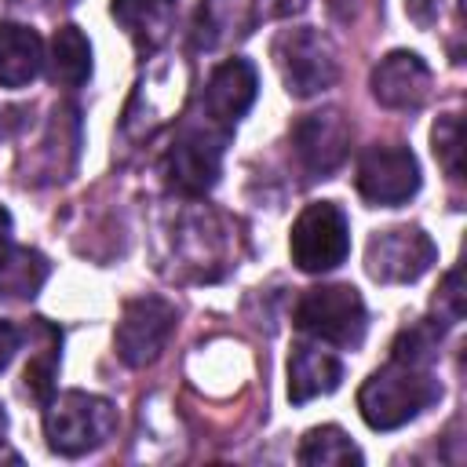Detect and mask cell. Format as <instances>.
<instances>
[{"label":"cell","instance_id":"obj_21","mask_svg":"<svg viewBox=\"0 0 467 467\" xmlns=\"http://www.w3.org/2000/svg\"><path fill=\"white\" fill-rule=\"evenodd\" d=\"M33 328H36V336H40V347L33 350V358H29V365H26V390H29L36 401H47V398H51V387H55V368H58V343H62V336H58V328L47 325L44 317H36Z\"/></svg>","mask_w":467,"mask_h":467},{"label":"cell","instance_id":"obj_2","mask_svg":"<svg viewBox=\"0 0 467 467\" xmlns=\"http://www.w3.org/2000/svg\"><path fill=\"white\" fill-rule=\"evenodd\" d=\"M113 431H117V409L99 394L66 390L47 401L44 434L58 456H84L99 449L106 438H113Z\"/></svg>","mask_w":467,"mask_h":467},{"label":"cell","instance_id":"obj_25","mask_svg":"<svg viewBox=\"0 0 467 467\" xmlns=\"http://www.w3.org/2000/svg\"><path fill=\"white\" fill-rule=\"evenodd\" d=\"M310 0H252V18L255 22H274V18H292L306 7Z\"/></svg>","mask_w":467,"mask_h":467},{"label":"cell","instance_id":"obj_28","mask_svg":"<svg viewBox=\"0 0 467 467\" xmlns=\"http://www.w3.org/2000/svg\"><path fill=\"white\" fill-rule=\"evenodd\" d=\"M328 11H332V18H339V22H350V18H358V11H361V0H328Z\"/></svg>","mask_w":467,"mask_h":467},{"label":"cell","instance_id":"obj_8","mask_svg":"<svg viewBox=\"0 0 467 467\" xmlns=\"http://www.w3.org/2000/svg\"><path fill=\"white\" fill-rule=\"evenodd\" d=\"M288 248H292V263L306 274L336 270L350 252V223L343 208L332 201L306 204L292 223Z\"/></svg>","mask_w":467,"mask_h":467},{"label":"cell","instance_id":"obj_30","mask_svg":"<svg viewBox=\"0 0 467 467\" xmlns=\"http://www.w3.org/2000/svg\"><path fill=\"white\" fill-rule=\"evenodd\" d=\"M4 434H7V412H4V405H0V449H4Z\"/></svg>","mask_w":467,"mask_h":467},{"label":"cell","instance_id":"obj_3","mask_svg":"<svg viewBox=\"0 0 467 467\" xmlns=\"http://www.w3.org/2000/svg\"><path fill=\"white\" fill-rule=\"evenodd\" d=\"M175 270H186L197 281H215L230 266V226L212 208H182L168 234Z\"/></svg>","mask_w":467,"mask_h":467},{"label":"cell","instance_id":"obj_14","mask_svg":"<svg viewBox=\"0 0 467 467\" xmlns=\"http://www.w3.org/2000/svg\"><path fill=\"white\" fill-rule=\"evenodd\" d=\"M259 91V77L255 66L244 58H226L223 66L212 69L208 84H204V117L219 128H234L255 102Z\"/></svg>","mask_w":467,"mask_h":467},{"label":"cell","instance_id":"obj_17","mask_svg":"<svg viewBox=\"0 0 467 467\" xmlns=\"http://www.w3.org/2000/svg\"><path fill=\"white\" fill-rule=\"evenodd\" d=\"M44 69V44L29 26L4 22L0 26V84L26 88Z\"/></svg>","mask_w":467,"mask_h":467},{"label":"cell","instance_id":"obj_27","mask_svg":"<svg viewBox=\"0 0 467 467\" xmlns=\"http://www.w3.org/2000/svg\"><path fill=\"white\" fill-rule=\"evenodd\" d=\"M15 350H18V328L11 321H0V372L11 365Z\"/></svg>","mask_w":467,"mask_h":467},{"label":"cell","instance_id":"obj_12","mask_svg":"<svg viewBox=\"0 0 467 467\" xmlns=\"http://www.w3.org/2000/svg\"><path fill=\"white\" fill-rule=\"evenodd\" d=\"M292 153L306 179H328L350 153V120L336 106L303 113L292 124Z\"/></svg>","mask_w":467,"mask_h":467},{"label":"cell","instance_id":"obj_26","mask_svg":"<svg viewBox=\"0 0 467 467\" xmlns=\"http://www.w3.org/2000/svg\"><path fill=\"white\" fill-rule=\"evenodd\" d=\"M405 11H409V18L416 22V26H434L438 22V15H441V0H405Z\"/></svg>","mask_w":467,"mask_h":467},{"label":"cell","instance_id":"obj_20","mask_svg":"<svg viewBox=\"0 0 467 467\" xmlns=\"http://www.w3.org/2000/svg\"><path fill=\"white\" fill-rule=\"evenodd\" d=\"M299 463L306 467H336V463H361V449L339 431V427H314L303 434L299 441V452H296Z\"/></svg>","mask_w":467,"mask_h":467},{"label":"cell","instance_id":"obj_19","mask_svg":"<svg viewBox=\"0 0 467 467\" xmlns=\"http://www.w3.org/2000/svg\"><path fill=\"white\" fill-rule=\"evenodd\" d=\"M91 77V44L77 26H58L51 36V80L80 88Z\"/></svg>","mask_w":467,"mask_h":467},{"label":"cell","instance_id":"obj_13","mask_svg":"<svg viewBox=\"0 0 467 467\" xmlns=\"http://www.w3.org/2000/svg\"><path fill=\"white\" fill-rule=\"evenodd\" d=\"M372 95L387 109H420L431 99V69L416 51H390L372 66Z\"/></svg>","mask_w":467,"mask_h":467},{"label":"cell","instance_id":"obj_18","mask_svg":"<svg viewBox=\"0 0 467 467\" xmlns=\"http://www.w3.org/2000/svg\"><path fill=\"white\" fill-rule=\"evenodd\" d=\"M51 266L36 248H7L0 255V299H29L47 281Z\"/></svg>","mask_w":467,"mask_h":467},{"label":"cell","instance_id":"obj_16","mask_svg":"<svg viewBox=\"0 0 467 467\" xmlns=\"http://www.w3.org/2000/svg\"><path fill=\"white\" fill-rule=\"evenodd\" d=\"M343 379V365L336 354L321 350L317 343H296L288 358V398L296 405L332 394Z\"/></svg>","mask_w":467,"mask_h":467},{"label":"cell","instance_id":"obj_22","mask_svg":"<svg viewBox=\"0 0 467 467\" xmlns=\"http://www.w3.org/2000/svg\"><path fill=\"white\" fill-rule=\"evenodd\" d=\"M438 343H441V325L438 321H416V325L398 332L390 358L409 361V365H431L438 358Z\"/></svg>","mask_w":467,"mask_h":467},{"label":"cell","instance_id":"obj_5","mask_svg":"<svg viewBox=\"0 0 467 467\" xmlns=\"http://www.w3.org/2000/svg\"><path fill=\"white\" fill-rule=\"evenodd\" d=\"M274 66L285 80V91L296 99H310L325 88L336 84L339 77V58L332 40L314 29V26H299V29H285L274 40Z\"/></svg>","mask_w":467,"mask_h":467},{"label":"cell","instance_id":"obj_10","mask_svg":"<svg viewBox=\"0 0 467 467\" xmlns=\"http://www.w3.org/2000/svg\"><path fill=\"white\" fill-rule=\"evenodd\" d=\"M434 255V241L420 226H390L368 237L365 270L379 285H409L431 270Z\"/></svg>","mask_w":467,"mask_h":467},{"label":"cell","instance_id":"obj_1","mask_svg":"<svg viewBox=\"0 0 467 467\" xmlns=\"http://www.w3.org/2000/svg\"><path fill=\"white\" fill-rule=\"evenodd\" d=\"M438 398H441V383L434 379L431 365H409V361L390 358L383 368H376L361 383L358 409L372 431H394L416 420Z\"/></svg>","mask_w":467,"mask_h":467},{"label":"cell","instance_id":"obj_9","mask_svg":"<svg viewBox=\"0 0 467 467\" xmlns=\"http://www.w3.org/2000/svg\"><path fill=\"white\" fill-rule=\"evenodd\" d=\"M358 193L376 208L405 204L420 190V164L401 142H376L358 161Z\"/></svg>","mask_w":467,"mask_h":467},{"label":"cell","instance_id":"obj_29","mask_svg":"<svg viewBox=\"0 0 467 467\" xmlns=\"http://www.w3.org/2000/svg\"><path fill=\"white\" fill-rule=\"evenodd\" d=\"M11 248V215H7V208L0 204V255Z\"/></svg>","mask_w":467,"mask_h":467},{"label":"cell","instance_id":"obj_23","mask_svg":"<svg viewBox=\"0 0 467 467\" xmlns=\"http://www.w3.org/2000/svg\"><path fill=\"white\" fill-rule=\"evenodd\" d=\"M431 142H434V157L445 168V175L452 182H460L463 179V131H460V113L438 117V124L431 131Z\"/></svg>","mask_w":467,"mask_h":467},{"label":"cell","instance_id":"obj_11","mask_svg":"<svg viewBox=\"0 0 467 467\" xmlns=\"http://www.w3.org/2000/svg\"><path fill=\"white\" fill-rule=\"evenodd\" d=\"M171 328H175V306L168 299H161V296L128 299L124 310H120L117 332H113L120 361L131 365V368H142V365L157 361Z\"/></svg>","mask_w":467,"mask_h":467},{"label":"cell","instance_id":"obj_6","mask_svg":"<svg viewBox=\"0 0 467 467\" xmlns=\"http://www.w3.org/2000/svg\"><path fill=\"white\" fill-rule=\"evenodd\" d=\"M186 80H190V69L186 62H157L131 91L128 106H124V120H120V142L124 146H135L142 139H150L161 124H168L182 99H186Z\"/></svg>","mask_w":467,"mask_h":467},{"label":"cell","instance_id":"obj_4","mask_svg":"<svg viewBox=\"0 0 467 467\" xmlns=\"http://www.w3.org/2000/svg\"><path fill=\"white\" fill-rule=\"evenodd\" d=\"M226 139H230V128H219L208 117L201 124H186L171 139V146L161 161L164 182L186 197H201L204 190H212L219 179V168H223Z\"/></svg>","mask_w":467,"mask_h":467},{"label":"cell","instance_id":"obj_7","mask_svg":"<svg viewBox=\"0 0 467 467\" xmlns=\"http://www.w3.org/2000/svg\"><path fill=\"white\" fill-rule=\"evenodd\" d=\"M296 325L332 347H358L365 339L368 328V314L365 303L358 296V288L350 285H321V288H306L296 303Z\"/></svg>","mask_w":467,"mask_h":467},{"label":"cell","instance_id":"obj_15","mask_svg":"<svg viewBox=\"0 0 467 467\" xmlns=\"http://www.w3.org/2000/svg\"><path fill=\"white\" fill-rule=\"evenodd\" d=\"M109 15L120 22V29L131 36L135 51L142 58L157 55L164 40L171 36L175 22V0H109Z\"/></svg>","mask_w":467,"mask_h":467},{"label":"cell","instance_id":"obj_24","mask_svg":"<svg viewBox=\"0 0 467 467\" xmlns=\"http://www.w3.org/2000/svg\"><path fill=\"white\" fill-rule=\"evenodd\" d=\"M434 310L441 325H456L463 317V292H460V270H449L438 296H434Z\"/></svg>","mask_w":467,"mask_h":467}]
</instances>
